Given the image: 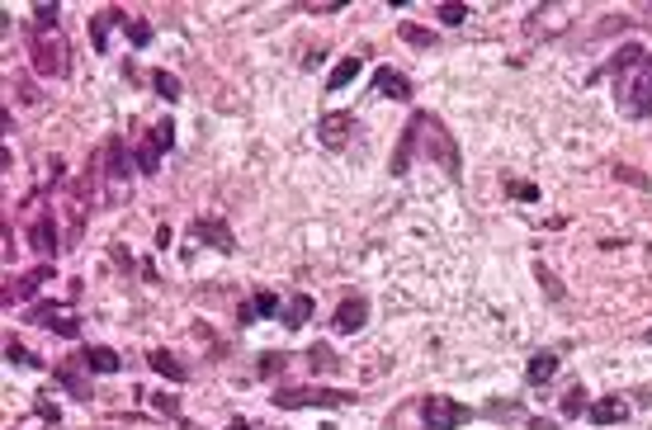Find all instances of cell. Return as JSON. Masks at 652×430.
Returning <instances> with one entry per match:
<instances>
[{"label":"cell","mask_w":652,"mask_h":430,"mask_svg":"<svg viewBox=\"0 0 652 430\" xmlns=\"http://www.w3.org/2000/svg\"><path fill=\"white\" fill-rule=\"evenodd\" d=\"M426 152L430 161L439 171H445L454 184L464 180V156H458V142H454V133L445 128V123H439L435 114H411V123L402 128V142H397V152H392V175H407L411 171V152Z\"/></svg>","instance_id":"obj_1"},{"label":"cell","mask_w":652,"mask_h":430,"mask_svg":"<svg viewBox=\"0 0 652 430\" xmlns=\"http://www.w3.org/2000/svg\"><path fill=\"white\" fill-rule=\"evenodd\" d=\"M609 80H615V105L624 118H647L652 114V52L638 43H624L609 61Z\"/></svg>","instance_id":"obj_2"},{"label":"cell","mask_w":652,"mask_h":430,"mask_svg":"<svg viewBox=\"0 0 652 430\" xmlns=\"http://www.w3.org/2000/svg\"><path fill=\"white\" fill-rule=\"evenodd\" d=\"M133 166H137V161H128L123 137L104 142V171H99V199H104V209H114V203L128 199V190H133Z\"/></svg>","instance_id":"obj_3"},{"label":"cell","mask_w":652,"mask_h":430,"mask_svg":"<svg viewBox=\"0 0 652 430\" xmlns=\"http://www.w3.org/2000/svg\"><path fill=\"white\" fill-rule=\"evenodd\" d=\"M29 61L38 76H67L71 71V48L61 29H33L29 33Z\"/></svg>","instance_id":"obj_4"},{"label":"cell","mask_w":652,"mask_h":430,"mask_svg":"<svg viewBox=\"0 0 652 430\" xmlns=\"http://www.w3.org/2000/svg\"><path fill=\"white\" fill-rule=\"evenodd\" d=\"M420 421H426L430 430H458V425L473 421V412L464 402L445 397V393H430V397H420Z\"/></svg>","instance_id":"obj_5"},{"label":"cell","mask_w":652,"mask_h":430,"mask_svg":"<svg viewBox=\"0 0 652 430\" xmlns=\"http://www.w3.org/2000/svg\"><path fill=\"white\" fill-rule=\"evenodd\" d=\"M275 407H288V412H298V407H354V393H331V388H279V393H269Z\"/></svg>","instance_id":"obj_6"},{"label":"cell","mask_w":652,"mask_h":430,"mask_svg":"<svg viewBox=\"0 0 652 430\" xmlns=\"http://www.w3.org/2000/svg\"><path fill=\"white\" fill-rule=\"evenodd\" d=\"M354 128H360V123H354V114L331 109V114L317 118V142H322L326 152H345L350 142H354Z\"/></svg>","instance_id":"obj_7"},{"label":"cell","mask_w":652,"mask_h":430,"mask_svg":"<svg viewBox=\"0 0 652 430\" xmlns=\"http://www.w3.org/2000/svg\"><path fill=\"white\" fill-rule=\"evenodd\" d=\"M572 24V14H567V5H534L530 19H524V29H530V38H553L558 29Z\"/></svg>","instance_id":"obj_8"},{"label":"cell","mask_w":652,"mask_h":430,"mask_svg":"<svg viewBox=\"0 0 652 430\" xmlns=\"http://www.w3.org/2000/svg\"><path fill=\"white\" fill-rule=\"evenodd\" d=\"M52 279V270L48 265H38V270H29V275H14L10 284H5V294H0V303L5 307H14V303H29L38 289H43V284Z\"/></svg>","instance_id":"obj_9"},{"label":"cell","mask_w":652,"mask_h":430,"mask_svg":"<svg viewBox=\"0 0 652 430\" xmlns=\"http://www.w3.org/2000/svg\"><path fill=\"white\" fill-rule=\"evenodd\" d=\"M86 374H90V369H86V360H80V355L52 369V379H57L61 388H67V393H71L76 402H90V379H86Z\"/></svg>","instance_id":"obj_10"},{"label":"cell","mask_w":652,"mask_h":430,"mask_svg":"<svg viewBox=\"0 0 652 430\" xmlns=\"http://www.w3.org/2000/svg\"><path fill=\"white\" fill-rule=\"evenodd\" d=\"M128 10H118V5H109V10H99L95 19H90V43H95V52H109V33L114 29H128Z\"/></svg>","instance_id":"obj_11"},{"label":"cell","mask_w":652,"mask_h":430,"mask_svg":"<svg viewBox=\"0 0 652 430\" xmlns=\"http://www.w3.org/2000/svg\"><path fill=\"white\" fill-rule=\"evenodd\" d=\"M194 237L203 246H213V251H222V256L237 251V237H232V228H227L222 218H194Z\"/></svg>","instance_id":"obj_12"},{"label":"cell","mask_w":652,"mask_h":430,"mask_svg":"<svg viewBox=\"0 0 652 430\" xmlns=\"http://www.w3.org/2000/svg\"><path fill=\"white\" fill-rule=\"evenodd\" d=\"M29 322L48 326V332H61V336H80V322H76V317L67 313V307H57V303H38Z\"/></svg>","instance_id":"obj_13"},{"label":"cell","mask_w":652,"mask_h":430,"mask_svg":"<svg viewBox=\"0 0 652 430\" xmlns=\"http://www.w3.org/2000/svg\"><path fill=\"white\" fill-rule=\"evenodd\" d=\"M364 322H369V303L364 298H345L341 307H335V317H331V326H335V332H345V336L364 332Z\"/></svg>","instance_id":"obj_14"},{"label":"cell","mask_w":652,"mask_h":430,"mask_svg":"<svg viewBox=\"0 0 652 430\" xmlns=\"http://www.w3.org/2000/svg\"><path fill=\"white\" fill-rule=\"evenodd\" d=\"M29 246H33V251L38 256H57V222H52V213H38L33 218V228H29Z\"/></svg>","instance_id":"obj_15"},{"label":"cell","mask_w":652,"mask_h":430,"mask_svg":"<svg viewBox=\"0 0 652 430\" xmlns=\"http://www.w3.org/2000/svg\"><path fill=\"white\" fill-rule=\"evenodd\" d=\"M373 90L383 99H411V80L402 71H392V67H378L373 71Z\"/></svg>","instance_id":"obj_16"},{"label":"cell","mask_w":652,"mask_h":430,"mask_svg":"<svg viewBox=\"0 0 652 430\" xmlns=\"http://www.w3.org/2000/svg\"><path fill=\"white\" fill-rule=\"evenodd\" d=\"M586 416L596 425H619V421H628V402L624 397H600V402L586 407Z\"/></svg>","instance_id":"obj_17"},{"label":"cell","mask_w":652,"mask_h":430,"mask_svg":"<svg viewBox=\"0 0 652 430\" xmlns=\"http://www.w3.org/2000/svg\"><path fill=\"white\" fill-rule=\"evenodd\" d=\"M553 374H558V355L553 351H539V355H530V364H524V383H530V388L549 383Z\"/></svg>","instance_id":"obj_18"},{"label":"cell","mask_w":652,"mask_h":430,"mask_svg":"<svg viewBox=\"0 0 652 430\" xmlns=\"http://www.w3.org/2000/svg\"><path fill=\"white\" fill-rule=\"evenodd\" d=\"M80 360H86L90 374H118L123 369V360L109 351V345H90V351H80Z\"/></svg>","instance_id":"obj_19"},{"label":"cell","mask_w":652,"mask_h":430,"mask_svg":"<svg viewBox=\"0 0 652 430\" xmlns=\"http://www.w3.org/2000/svg\"><path fill=\"white\" fill-rule=\"evenodd\" d=\"M146 364H152L161 379H171V383H184V379H189V369H184L171 351H152V355H146Z\"/></svg>","instance_id":"obj_20"},{"label":"cell","mask_w":652,"mask_h":430,"mask_svg":"<svg viewBox=\"0 0 652 430\" xmlns=\"http://www.w3.org/2000/svg\"><path fill=\"white\" fill-rule=\"evenodd\" d=\"M360 67H364V57H360V52H354V57H341V61H335V71L326 76V90H345L350 80L360 76Z\"/></svg>","instance_id":"obj_21"},{"label":"cell","mask_w":652,"mask_h":430,"mask_svg":"<svg viewBox=\"0 0 652 430\" xmlns=\"http://www.w3.org/2000/svg\"><path fill=\"white\" fill-rule=\"evenodd\" d=\"M307 317H312V298H307V294H293L288 307H284V326H293V332H298Z\"/></svg>","instance_id":"obj_22"},{"label":"cell","mask_w":652,"mask_h":430,"mask_svg":"<svg viewBox=\"0 0 652 430\" xmlns=\"http://www.w3.org/2000/svg\"><path fill=\"white\" fill-rule=\"evenodd\" d=\"M161 156H165V152L156 147L152 137H146L142 147H137V171H142V175H156V171H161Z\"/></svg>","instance_id":"obj_23"},{"label":"cell","mask_w":652,"mask_h":430,"mask_svg":"<svg viewBox=\"0 0 652 430\" xmlns=\"http://www.w3.org/2000/svg\"><path fill=\"white\" fill-rule=\"evenodd\" d=\"M397 38L411 48H435V33L430 29H420V24H397Z\"/></svg>","instance_id":"obj_24"},{"label":"cell","mask_w":652,"mask_h":430,"mask_svg":"<svg viewBox=\"0 0 652 430\" xmlns=\"http://www.w3.org/2000/svg\"><path fill=\"white\" fill-rule=\"evenodd\" d=\"M307 364H312V369H322V374H331V369H341V360H335L331 345H312V351H307Z\"/></svg>","instance_id":"obj_25"},{"label":"cell","mask_w":652,"mask_h":430,"mask_svg":"<svg viewBox=\"0 0 652 430\" xmlns=\"http://www.w3.org/2000/svg\"><path fill=\"white\" fill-rule=\"evenodd\" d=\"M152 90L161 95V99H180L184 90H180V80L171 76V71H152Z\"/></svg>","instance_id":"obj_26"},{"label":"cell","mask_w":652,"mask_h":430,"mask_svg":"<svg viewBox=\"0 0 652 430\" xmlns=\"http://www.w3.org/2000/svg\"><path fill=\"white\" fill-rule=\"evenodd\" d=\"M146 137H152L161 152H171V147H175V123H171V118H161V123H152V133H146Z\"/></svg>","instance_id":"obj_27"},{"label":"cell","mask_w":652,"mask_h":430,"mask_svg":"<svg viewBox=\"0 0 652 430\" xmlns=\"http://www.w3.org/2000/svg\"><path fill=\"white\" fill-rule=\"evenodd\" d=\"M591 397H586V388H572V393H562V416H581Z\"/></svg>","instance_id":"obj_28"},{"label":"cell","mask_w":652,"mask_h":430,"mask_svg":"<svg viewBox=\"0 0 652 430\" xmlns=\"http://www.w3.org/2000/svg\"><path fill=\"white\" fill-rule=\"evenodd\" d=\"M250 313H256V317H275V313H279V298L269 294V289H256V298H250Z\"/></svg>","instance_id":"obj_29"},{"label":"cell","mask_w":652,"mask_h":430,"mask_svg":"<svg viewBox=\"0 0 652 430\" xmlns=\"http://www.w3.org/2000/svg\"><path fill=\"white\" fill-rule=\"evenodd\" d=\"M534 279H539V289L549 294V298H562V284L553 279V270H549V265H534Z\"/></svg>","instance_id":"obj_30"},{"label":"cell","mask_w":652,"mask_h":430,"mask_svg":"<svg viewBox=\"0 0 652 430\" xmlns=\"http://www.w3.org/2000/svg\"><path fill=\"white\" fill-rule=\"evenodd\" d=\"M487 416H492V421H515V416H524V412H520V402H487Z\"/></svg>","instance_id":"obj_31"},{"label":"cell","mask_w":652,"mask_h":430,"mask_svg":"<svg viewBox=\"0 0 652 430\" xmlns=\"http://www.w3.org/2000/svg\"><path fill=\"white\" fill-rule=\"evenodd\" d=\"M57 5H33V29H57Z\"/></svg>","instance_id":"obj_32"},{"label":"cell","mask_w":652,"mask_h":430,"mask_svg":"<svg viewBox=\"0 0 652 430\" xmlns=\"http://www.w3.org/2000/svg\"><path fill=\"white\" fill-rule=\"evenodd\" d=\"M435 14L445 19V24H464V19H468V5H458V0H449V5H439Z\"/></svg>","instance_id":"obj_33"},{"label":"cell","mask_w":652,"mask_h":430,"mask_svg":"<svg viewBox=\"0 0 652 430\" xmlns=\"http://www.w3.org/2000/svg\"><path fill=\"white\" fill-rule=\"evenodd\" d=\"M128 38H133L137 48H146V43H152V24H146V19H128Z\"/></svg>","instance_id":"obj_34"},{"label":"cell","mask_w":652,"mask_h":430,"mask_svg":"<svg viewBox=\"0 0 652 430\" xmlns=\"http://www.w3.org/2000/svg\"><path fill=\"white\" fill-rule=\"evenodd\" d=\"M284 355H275V351H269V355H260V379H275V374H284Z\"/></svg>","instance_id":"obj_35"},{"label":"cell","mask_w":652,"mask_h":430,"mask_svg":"<svg viewBox=\"0 0 652 430\" xmlns=\"http://www.w3.org/2000/svg\"><path fill=\"white\" fill-rule=\"evenodd\" d=\"M506 190H511L515 199H524V203H534V199H539V190H534V184H524V180H506Z\"/></svg>","instance_id":"obj_36"},{"label":"cell","mask_w":652,"mask_h":430,"mask_svg":"<svg viewBox=\"0 0 652 430\" xmlns=\"http://www.w3.org/2000/svg\"><path fill=\"white\" fill-rule=\"evenodd\" d=\"M5 360H10V364H38L24 345H14V341H5Z\"/></svg>","instance_id":"obj_37"},{"label":"cell","mask_w":652,"mask_h":430,"mask_svg":"<svg viewBox=\"0 0 652 430\" xmlns=\"http://www.w3.org/2000/svg\"><path fill=\"white\" fill-rule=\"evenodd\" d=\"M33 412H38V416H43V421H61V412H57V407H52V402H48L43 393H38V397H33Z\"/></svg>","instance_id":"obj_38"},{"label":"cell","mask_w":652,"mask_h":430,"mask_svg":"<svg viewBox=\"0 0 652 430\" xmlns=\"http://www.w3.org/2000/svg\"><path fill=\"white\" fill-rule=\"evenodd\" d=\"M152 402H156V407H161V412H165V416H175V412H180V402H175V397H171V393H156V397H152Z\"/></svg>","instance_id":"obj_39"},{"label":"cell","mask_w":652,"mask_h":430,"mask_svg":"<svg viewBox=\"0 0 652 430\" xmlns=\"http://www.w3.org/2000/svg\"><path fill=\"white\" fill-rule=\"evenodd\" d=\"M303 10L307 14H335V10H345V5H341V0H326V5H303Z\"/></svg>","instance_id":"obj_40"},{"label":"cell","mask_w":652,"mask_h":430,"mask_svg":"<svg viewBox=\"0 0 652 430\" xmlns=\"http://www.w3.org/2000/svg\"><path fill=\"white\" fill-rule=\"evenodd\" d=\"M14 90H19V95H24V99H29V105H38V90L29 86V80H14Z\"/></svg>","instance_id":"obj_41"},{"label":"cell","mask_w":652,"mask_h":430,"mask_svg":"<svg viewBox=\"0 0 652 430\" xmlns=\"http://www.w3.org/2000/svg\"><path fill=\"white\" fill-rule=\"evenodd\" d=\"M615 175H624V180H628V184H647V180H643V175H634V171H628V166H615Z\"/></svg>","instance_id":"obj_42"},{"label":"cell","mask_w":652,"mask_h":430,"mask_svg":"<svg viewBox=\"0 0 652 430\" xmlns=\"http://www.w3.org/2000/svg\"><path fill=\"white\" fill-rule=\"evenodd\" d=\"M530 430H558L553 421H530Z\"/></svg>","instance_id":"obj_43"},{"label":"cell","mask_w":652,"mask_h":430,"mask_svg":"<svg viewBox=\"0 0 652 430\" xmlns=\"http://www.w3.org/2000/svg\"><path fill=\"white\" fill-rule=\"evenodd\" d=\"M227 430H250V421H227Z\"/></svg>","instance_id":"obj_44"},{"label":"cell","mask_w":652,"mask_h":430,"mask_svg":"<svg viewBox=\"0 0 652 430\" xmlns=\"http://www.w3.org/2000/svg\"><path fill=\"white\" fill-rule=\"evenodd\" d=\"M643 341H647V345H652V332H643Z\"/></svg>","instance_id":"obj_45"}]
</instances>
